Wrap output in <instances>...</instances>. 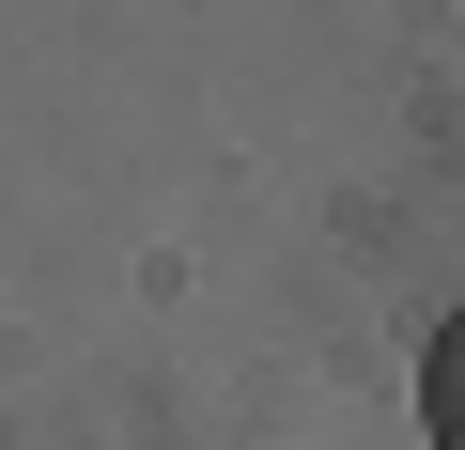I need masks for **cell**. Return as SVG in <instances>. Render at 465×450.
Listing matches in <instances>:
<instances>
[{
	"label": "cell",
	"instance_id": "1",
	"mask_svg": "<svg viewBox=\"0 0 465 450\" xmlns=\"http://www.w3.org/2000/svg\"><path fill=\"white\" fill-rule=\"evenodd\" d=\"M419 419H434V450H465V311H450L434 357H419Z\"/></svg>",
	"mask_w": 465,
	"mask_h": 450
}]
</instances>
